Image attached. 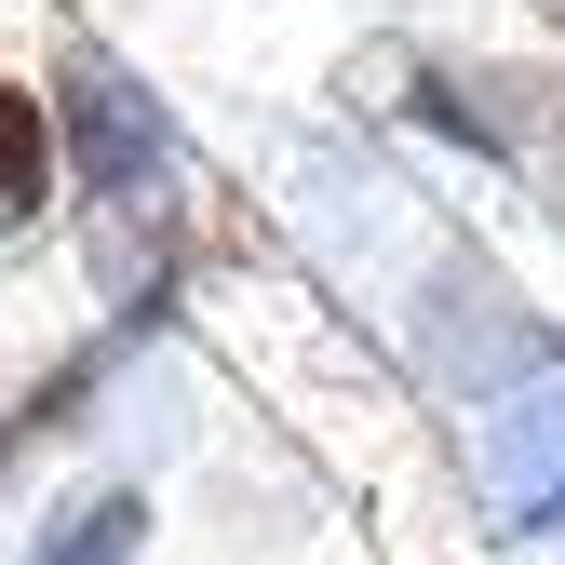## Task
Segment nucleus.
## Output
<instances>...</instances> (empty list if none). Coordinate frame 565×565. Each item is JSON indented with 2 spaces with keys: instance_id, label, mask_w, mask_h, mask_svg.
Returning <instances> with one entry per match:
<instances>
[{
  "instance_id": "1",
  "label": "nucleus",
  "mask_w": 565,
  "mask_h": 565,
  "mask_svg": "<svg viewBox=\"0 0 565 565\" xmlns=\"http://www.w3.org/2000/svg\"><path fill=\"white\" fill-rule=\"evenodd\" d=\"M377 310H391L404 377L431 391L445 417H484V404H512V391H539V377L565 364V323H552V310H539L458 216L417 230V256L377 282Z\"/></svg>"
},
{
  "instance_id": "2",
  "label": "nucleus",
  "mask_w": 565,
  "mask_h": 565,
  "mask_svg": "<svg viewBox=\"0 0 565 565\" xmlns=\"http://www.w3.org/2000/svg\"><path fill=\"white\" fill-rule=\"evenodd\" d=\"M552 67H565V54L404 41V54H377V82L350 67V108H391V121H417V135H431V149H458V162H484V175H525L539 121H552Z\"/></svg>"
},
{
  "instance_id": "3",
  "label": "nucleus",
  "mask_w": 565,
  "mask_h": 565,
  "mask_svg": "<svg viewBox=\"0 0 565 565\" xmlns=\"http://www.w3.org/2000/svg\"><path fill=\"white\" fill-rule=\"evenodd\" d=\"M41 121H54V162H67V189H82V202L189 189L175 108L149 95V67H121L108 41H54V54H41Z\"/></svg>"
},
{
  "instance_id": "4",
  "label": "nucleus",
  "mask_w": 565,
  "mask_h": 565,
  "mask_svg": "<svg viewBox=\"0 0 565 565\" xmlns=\"http://www.w3.org/2000/svg\"><path fill=\"white\" fill-rule=\"evenodd\" d=\"M471 512L484 539H565V391H512L471 417Z\"/></svg>"
},
{
  "instance_id": "5",
  "label": "nucleus",
  "mask_w": 565,
  "mask_h": 565,
  "mask_svg": "<svg viewBox=\"0 0 565 565\" xmlns=\"http://www.w3.org/2000/svg\"><path fill=\"white\" fill-rule=\"evenodd\" d=\"M149 539H162L149 471H95V484H67L28 525V565H149Z\"/></svg>"
},
{
  "instance_id": "6",
  "label": "nucleus",
  "mask_w": 565,
  "mask_h": 565,
  "mask_svg": "<svg viewBox=\"0 0 565 565\" xmlns=\"http://www.w3.org/2000/svg\"><path fill=\"white\" fill-rule=\"evenodd\" d=\"M54 202H67V162H54L41 82H14V67H0V243H14V230H41Z\"/></svg>"
},
{
  "instance_id": "7",
  "label": "nucleus",
  "mask_w": 565,
  "mask_h": 565,
  "mask_svg": "<svg viewBox=\"0 0 565 565\" xmlns=\"http://www.w3.org/2000/svg\"><path fill=\"white\" fill-rule=\"evenodd\" d=\"M41 458H54V445L28 431V417H14V404H0V512H14V499H28V471H41Z\"/></svg>"
},
{
  "instance_id": "8",
  "label": "nucleus",
  "mask_w": 565,
  "mask_h": 565,
  "mask_svg": "<svg viewBox=\"0 0 565 565\" xmlns=\"http://www.w3.org/2000/svg\"><path fill=\"white\" fill-rule=\"evenodd\" d=\"M552 391H565V364H552Z\"/></svg>"
}]
</instances>
